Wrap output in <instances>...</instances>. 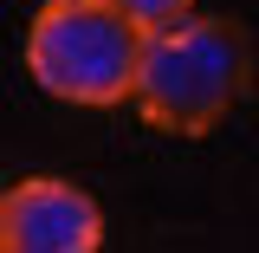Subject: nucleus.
Instances as JSON below:
<instances>
[{"label":"nucleus","instance_id":"f257e3e1","mask_svg":"<svg viewBox=\"0 0 259 253\" xmlns=\"http://www.w3.org/2000/svg\"><path fill=\"white\" fill-rule=\"evenodd\" d=\"M253 52L246 32L221 13H175L143 26V59L130 104L143 111V124L162 136H214L233 117V104L246 97Z\"/></svg>","mask_w":259,"mask_h":253},{"label":"nucleus","instance_id":"f03ea898","mask_svg":"<svg viewBox=\"0 0 259 253\" xmlns=\"http://www.w3.org/2000/svg\"><path fill=\"white\" fill-rule=\"evenodd\" d=\"M136 59H143V26L117 0H46L26 26L32 85L78 111L130 104Z\"/></svg>","mask_w":259,"mask_h":253},{"label":"nucleus","instance_id":"7ed1b4c3","mask_svg":"<svg viewBox=\"0 0 259 253\" xmlns=\"http://www.w3.org/2000/svg\"><path fill=\"white\" fill-rule=\"evenodd\" d=\"M104 208L71 175H26L0 195V253H97Z\"/></svg>","mask_w":259,"mask_h":253},{"label":"nucleus","instance_id":"20e7f679","mask_svg":"<svg viewBox=\"0 0 259 253\" xmlns=\"http://www.w3.org/2000/svg\"><path fill=\"white\" fill-rule=\"evenodd\" d=\"M136 26H156V20H175V13H188L194 0H117Z\"/></svg>","mask_w":259,"mask_h":253},{"label":"nucleus","instance_id":"39448f33","mask_svg":"<svg viewBox=\"0 0 259 253\" xmlns=\"http://www.w3.org/2000/svg\"><path fill=\"white\" fill-rule=\"evenodd\" d=\"M0 195H7V189H0Z\"/></svg>","mask_w":259,"mask_h":253}]
</instances>
